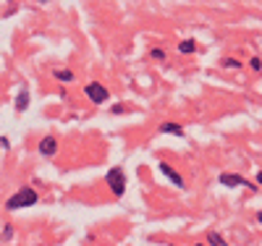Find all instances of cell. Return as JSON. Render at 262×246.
Returning <instances> with one entry per match:
<instances>
[{
    "mask_svg": "<svg viewBox=\"0 0 262 246\" xmlns=\"http://www.w3.org/2000/svg\"><path fill=\"white\" fill-rule=\"evenodd\" d=\"M37 3H48V0H37Z\"/></svg>",
    "mask_w": 262,
    "mask_h": 246,
    "instance_id": "cell-19",
    "label": "cell"
},
{
    "mask_svg": "<svg viewBox=\"0 0 262 246\" xmlns=\"http://www.w3.org/2000/svg\"><path fill=\"white\" fill-rule=\"evenodd\" d=\"M84 95L90 97L95 105H102V102L111 100V95H107V89H105L100 81H90V84H86V86H84Z\"/></svg>",
    "mask_w": 262,
    "mask_h": 246,
    "instance_id": "cell-3",
    "label": "cell"
},
{
    "mask_svg": "<svg viewBox=\"0 0 262 246\" xmlns=\"http://www.w3.org/2000/svg\"><path fill=\"white\" fill-rule=\"evenodd\" d=\"M105 181H107V186H111V194L113 196H123L126 194V173H123V168H111L107 170V175H105Z\"/></svg>",
    "mask_w": 262,
    "mask_h": 246,
    "instance_id": "cell-2",
    "label": "cell"
},
{
    "mask_svg": "<svg viewBox=\"0 0 262 246\" xmlns=\"http://www.w3.org/2000/svg\"><path fill=\"white\" fill-rule=\"evenodd\" d=\"M13 107H16V113H24V110L29 107V89H27V86H21V89H18Z\"/></svg>",
    "mask_w": 262,
    "mask_h": 246,
    "instance_id": "cell-7",
    "label": "cell"
},
{
    "mask_svg": "<svg viewBox=\"0 0 262 246\" xmlns=\"http://www.w3.org/2000/svg\"><path fill=\"white\" fill-rule=\"evenodd\" d=\"M149 58H152V60H165V50H160V48L149 50Z\"/></svg>",
    "mask_w": 262,
    "mask_h": 246,
    "instance_id": "cell-12",
    "label": "cell"
},
{
    "mask_svg": "<svg viewBox=\"0 0 262 246\" xmlns=\"http://www.w3.org/2000/svg\"><path fill=\"white\" fill-rule=\"evenodd\" d=\"M257 222H262V212H257Z\"/></svg>",
    "mask_w": 262,
    "mask_h": 246,
    "instance_id": "cell-17",
    "label": "cell"
},
{
    "mask_svg": "<svg viewBox=\"0 0 262 246\" xmlns=\"http://www.w3.org/2000/svg\"><path fill=\"white\" fill-rule=\"evenodd\" d=\"M221 184H223V186H228V189H236V186H249V189H257L254 184H249V181H247V178L233 175V173H223V175H221Z\"/></svg>",
    "mask_w": 262,
    "mask_h": 246,
    "instance_id": "cell-4",
    "label": "cell"
},
{
    "mask_svg": "<svg viewBox=\"0 0 262 246\" xmlns=\"http://www.w3.org/2000/svg\"><path fill=\"white\" fill-rule=\"evenodd\" d=\"M207 246H228V243H226V238H223L221 233H215V231H212V233L207 236Z\"/></svg>",
    "mask_w": 262,
    "mask_h": 246,
    "instance_id": "cell-11",
    "label": "cell"
},
{
    "mask_svg": "<svg viewBox=\"0 0 262 246\" xmlns=\"http://www.w3.org/2000/svg\"><path fill=\"white\" fill-rule=\"evenodd\" d=\"M39 154L42 158H55V152H58V142H55V137H45L39 142Z\"/></svg>",
    "mask_w": 262,
    "mask_h": 246,
    "instance_id": "cell-6",
    "label": "cell"
},
{
    "mask_svg": "<svg viewBox=\"0 0 262 246\" xmlns=\"http://www.w3.org/2000/svg\"><path fill=\"white\" fill-rule=\"evenodd\" d=\"M160 173L168 178V181H170L173 186H179V189H184V186H186V184H184V178H181V173H179V170H173L168 163H160Z\"/></svg>",
    "mask_w": 262,
    "mask_h": 246,
    "instance_id": "cell-5",
    "label": "cell"
},
{
    "mask_svg": "<svg viewBox=\"0 0 262 246\" xmlns=\"http://www.w3.org/2000/svg\"><path fill=\"white\" fill-rule=\"evenodd\" d=\"M0 238H3V241H11V238H13V228H11V226H6L3 231H0Z\"/></svg>",
    "mask_w": 262,
    "mask_h": 246,
    "instance_id": "cell-13",
    "label": "cell"
},
{
    "mask_svg": "<svg viewBox=\"0 0 262 246\" xmlns=\"http://www.w3.org/2000/svg\"><path fill=\"white\" fill-rule=\"evenodd\" d=\"M39 202V194L32 189V186H21L16 194H11L8 199H6V210H21V207H32V205H37Z\"/></svg>",
    "mask_w": 262,
    "mask_h": 246,
    "instance_id": "cell-1",
    "label": "cell"
},
{
    "mask_svg": "<svg viewBox=\"0 0 262 246\" xmlns=\"http://www.w3.org/2000/svg\"><path fill=\"white\" fill-rule=\"evenodd\" d=\"M0 149H11V142H8V137H0Z\"/></svg>",
    "mask_w": 262,
    "mask_h": 246,
    "instance_id": "cell-15",
    "label": "cell"
},
{
    "mask_svg": "<svg viewBox=\"0 0 262 246\" xmlns=\"http://www.w3.org/2000/svg\"><path fill=\"white\" fill-rule=\"evenodd\" d=\"M53 76H55L60 84H71V81H74V71H71V69H55Z\"/></svg>",
    "mask_w": 262,
    "mask_h": 246,
    "instance_id": "cell-9",
    "label": "cell"
},
{
    "mask_svg": "<svg viewBox=\"0 0 262 246\" xmlns=\"http://www.w3.org/2000/svg\"><path fill=\"white\" fill-rule=\"evenodd\" d=\"M194 50H196V42H194V39H184V42H179V53L189 55V53H194Z\"/></svg>",
    "mask_w": 262,
    "mask_h": 246,
    "instance_id": "cell-10",
    "label": "cell"
},
{
    "mask_svg": "<svg viewBox=\"0 0 262 246\" xmlns=\"http://www.w3.org/2000/svg\"><path fill=\"white\" fill-rule=\"evenodd\" d=\"M194 246H205V243H194Z\"/></svg>",
    "mask_w": 262,
    "mask_h": 246,
    "instance_id": "cell-20",
    "label": "cell"
},
{
    "mask_svg": "<svg viewBox=\"0 0 262 246\" xmlns=\"http://www.w3.org/2000/svg\"><path fill=\"white\" fill-rule=\"evenodd\" d=\"M252 69H254V71L262 69V60H259V58H252Z\"/></svg>",
    "mask_w": 262,
    "mask_h": 246,
    "instance_id": "cell-16",
    "label": "cell"
},
{
    "mask_svg": "<svg viewBox=\"0 0 262 246\" xmlns=\"http://www.w3.org/2000/svg\"><path fill=\"white\" fill-rule=\"evenodd\" d=\"M160 131L163 133H173V137H184V126L181 123H160Z\"/></svg>",
    "mask_w": 262,
    "mask_h": 246,
    "instance_id": "cell-8",
    "label": "cell"
},
{
    "mask_svg": "<svg viewBox=\"0 0 262 246\" xmlns=\"http://www.w3.org/2000/svg\"><path fill=\"white\" fill-rule=\"evenodd\" d=\"M223 65H226V69H238V60H231L228 58V60H223Z\"/></svg>",
    "mask_w": 262,
    "mask_h": 246,
    "instance_id": "cell-14",
    "label": "cell"
},
{
    "mask_svg": "<svg viewBox=\"0 0 262 246\" xmlns=\"http://www.w3.org/2000/svg\"><path fill=\"white\" fill-rule=\"evenodd\" d=\"M257 181H259V184H262V173H259V175H257Z\"/></svg>",
    "mask_w": 262,
    "mask_h": 246,
    "instance_id": "cell-18",
    "label": "cell"
}]
</instances>
